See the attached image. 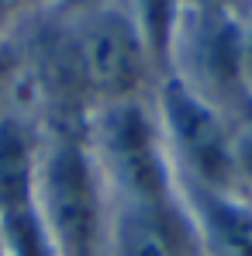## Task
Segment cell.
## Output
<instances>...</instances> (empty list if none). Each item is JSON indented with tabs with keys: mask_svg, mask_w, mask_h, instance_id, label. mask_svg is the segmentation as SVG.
<instances>
[{
	"mask_svg": "<svg viewBox=\"0 0 252 256\" xmlns=\"http://www.w3.org/2000/svg\"><path fill=\"white\" fill-rule=\"evenodd\" d=\"M35 201L55 256H104L107 190L86 149L83 125L42 122Z\"/></svg>",
	"mask_w": 252,
	"mask_h": 256,
	"instance_id": "obj_1",
	"label": "cell"
},
{
	"mask_svg": "<svg viewBox=\"0 0 252 256\" xmlns=\"http://www.w3.org/2000/svg\"><path fill=\"white\" fill-rule=\"evenodd\" d=\"M83 138L107 201H169L180 194L152 97L93 108Z\"/></svg>",
	"mask_w": 252,
	"mask_h": 256,
	"instance_id": "obj_2",
	"label": "cell"
},
{
	"mask_svg": "<svg viewBox=\"0 0 252 256\" xmlns=\"http://www.w3.org/2000/svg\"><path fill=\"white\" fill-rule=\"evenodd\" d=\"M152 108L163 128L176 187L239 194L235 160H232V122L208 97L180 76H163L152 90Z\"/></svg>",
	"mask_w": 252,
	"mask_h": 256,
	"instance_id": "obj_3",
	"label": "cell"
},
{
	"mask_svg": "<svg viewBox=\"0 0 252 256\" xmlns=\"http://www.w3.org/2000/svg\"><path fill=\"white\" fill-rule=\"evenodd\" d=\"M104 256H204L183 198L107 201Z\"/></svg>",
	"mask_w": 252,
	"mask_h": 256,
	"instance_id": "obj_4",
	"label": "cell"
},
{
	"mask_svg": "<svg viewBox=\"0 0 252 256\" xmlns=\"http://www.w3.org/2000/svg\"><path fill=\"white\" fill-rule=\"evenodd\" d=\"M180 198L194 214L204 256H252V201L190 187H180Z\"/></svg>",
	"mask_w": 252,
	"mask_h": 256,
	"instance_id": "obj_5",
	"label": "cell"
},
{
	"mask_svg": "<svg viewBox=\"0 0 252 256\" xmlns=\"http://www.w3.org/2000/svg\"><path fill=\"white\" fill-rule=\"evenodd\" d=\"M42 152V118L17 108L0 118V212L35 201V176Z\"/></svg>",
	"mask_w": 252,
	"mask_h": 256,
	"instance_id": "obj_6",
	"label": "cell"
},
{
	"mask_svg": "<svg viewBox=\"0 0 252 256\" xmlns=\"http://www.w3.org/2000/svg\"><path fill=\"white\" fill-rule=\"evenodd\" d=\"M131 10V21L149 48V59L159 73V80L173 66V45L180 35V21L187 10V0H125Z\"/></svg>",
	"mask_w": 252,
	"mask_h": 256,
	"instance_id": "obj_7",
	"label": "cell"
},
{
	"mask_svg": "<svg viewBox=\"0 0 252 256\" xmlns=\"http://www.w3.org/2000/svg\"><path fill=\"white\" fill-rule=\"evenodd\" d=\"M17 108H28V73H24L21 35L0 42V118L17 111Z\"/></svg>",
	"mask_w": 252,
	"mask_h": 256,
	"instance_id": "obj_8",
	"label": "cell"
},
{
	"mask_svg": "<svg viewBox=\"0 0 252 256\" xmlns=\"http://www.w3.org/2000/svg\"><path fill=\"white\" fill-rule=\"evenodd\" d=\"M232 160H235L239 198L252 201V108L232 118Z\"/></svg>",
	"mask_w": 252,
	"mask_h": 256,
	"instance_id": "obj_9",
	"label": "cell"
},
{
	"mask_svg": "<svg viewBox=\"0 0 252 256\" xmlns=\"http://www.w3.org/2000/svg\"><path fill=\"white\" fill-rule=\"evenodd\" d=\"M35 4L31 0H0V42L17 38L24 32V24L35 18Z\"/></svg>",
	"mask_w": 252,
	"mask_h": 256,
	"instance_id": "obj_10",
	"label": "cell"
},
{
	"mask_svg": "<svg viewBox=\"0 0 252 256\" xmlns=\"http://www.w3.org/2000/svg\"><path fill=\"white\" fill-rule=\"evenodd\" d=\"M187 4H197V7H208L218 14H228L235 21H246L252 14V0H187Z\"/></svg>",
	"mask_w": 252,
	"mask_h": 256,
	"instance_id": "obj_11",
	"label": "cell"
},
{
	"mask_svg": "<svg viewBox=\"0 0 252 256\" xmlns=\"http://www.w3.org/2000/svg\"><path fill=\"white\" fill-rule=\"evenodd\" d=\"M35 10H80V7H93V4H107V0H31Z\"/></svg>",
	"mask_w": 252,
	"mask_h": 256,
	"instance_id": "obj_12",
	"label": "cell"
},
{
	"mask_svg": "<svg viewBox=\"0 0 252 256\" xmlns=\"http://www.w3.org/2000/svg\"><path fill=\"white\" fill-rule=\"evenodd\" d=\"M0 256H7V250H3V242H0Z\"/></svg>",
	"mask_w": 252,
	"mask_h": 256,
	"instance_id": "obj_13",
	"label": "cell"
}]
</instances>
